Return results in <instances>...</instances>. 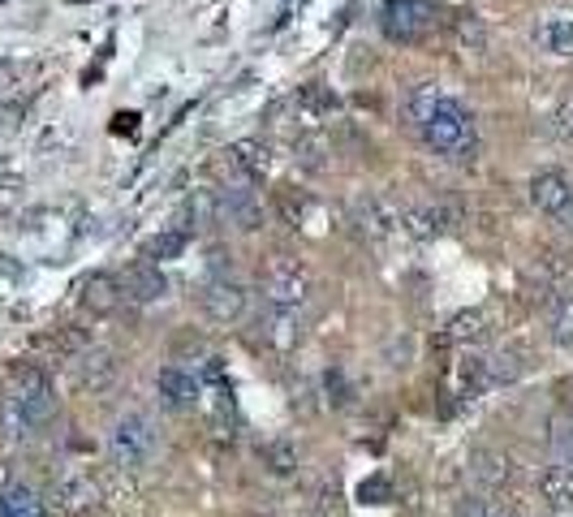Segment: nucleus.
Wrapping results in <instances>:
<instances>
[{
  "label": "nucleus",
  "instance_id": "17",
  "mask_svg": "<svg viewBox=\"0 0 573 517\" xmlns=\"http://www.w3.org/2000/svg\"><path fill=\"white\" fill-rule=\"evenodd\" d=\"M535 40H539V48L552 52V56H573V18L570 13H557V18L539 22Z\"/></svg>",
  "mask_w": 573,
  "mask_h": 517
},
{
  "label": "nucleus",
  "instance_id": "2",
  "mask_svg": "<svg viewBox=\"0 0 573 517\" xmlns=\"http://www.w3.org/2000/svg\"><path fill=\"white\" fill-rule=\"evenodd\" d=\"M156 449H159V431H156V422H152V414H143V410L121 414V418L112 422V431H108V453H112V462L121 465V470L147 465L156 458Z\"/></svg>",
  "mask_w": 573,
  "mask_h": 517
},
{
  "label": "nucleus",
  "instance_id": "14",
  "mask_svg": "<svg viewBox=\"0 0 573 517\" xmlns=\"http://www.w3.org/2000/svg\"><path fill=\"white\" fill-rule=\"evenodd\" d=\"M573 186L561 177V173H539L535 182H530V204L539 207L543 216H557L561 207L570 204Z\"/></svg>",
  "mask_w": 573,
  "mask_h": 517
},
{
  "label": "nucleus",
  "instance_id": "22",
  "mask_svg": "<svg viewBox=\"0 0 573 517\" xmlns=\"http://www.w3.org/2000/svg\"><path fill=\"white\" fill-rule=\"evenodd\" d=\"M453 31H458L462 48H470V52H478L487 44V26H483V18H474V13H462V18L453 22Z\"/></svg>",
  "mask_w": 573,
  "mask_h": 517
},
{
  "label": "nucleus",
  "instance_id": "21",
  "mask_svg": "<svg viewBox=\"0 0 573 517\" xmlns=\"http://www.w3.org/2000/svg\"><path fill=\"white\" fill-rule=\"evenodd\" d=\"M263 462H267L272 474H294V465H298V449L285 444V440H272V444H263Z\"/></svg>",
  "mask_w": 573,
  "mask_h": 517
},
{
  "label": "nucleus",
  "instance_id": "9",
  "mask_svg": "<svg viewBox=\"0 0 573 517\" xmlns=\"http://www.w3.org/2000/svg\"><path fill=\"white\" fill-rule=\"evenodd\" d=\"M431 26H436V9L422 4V0H401V4H393L388 18H384V31H388L393 40H401V44L422 40Z\"/></svg>",
  "mask_w": 573,
  "mask_h": 517
},
{
  "label": "nucleus",
  "instance_id": "18",
  "mask_svg": "<svg viewBox=\"0 0 573 517\" xmlns=\"http://www.w3.org/2000/svg\"><path fill=\"white\" fill-rule=\"evenodd\" d=\"M470 474H474L483 487H505V483H509V474H514V462H509L505 453L478 449V453L470 458Z\"/></svg>",
  "mask_w": 573,
  "mask_h": 517
},
{
  "label": "nucleus",
  "instance_id": "28",
  "mask_svg": "<svg viewBox=\"0 0 573 517\" xmlns=\"http://www.w3.org/2000/svg\"><path fill=\"white\" fill-rule=\"evenodd\" d=\"M458 517H492V505H483V501H466V505L458 509Z\"/></svg>",
  "mask_w": 573,
  "mask_h": 517
},
{
  "label": "nucleus",
  "instance_id": "12",
  "mask_svg": "<svg viewBox=\"0 0 573 517\" xmlns=\"http://www.w3.org/2000/svg\"><path fill=\"white\" fill-rule=\"evenodd\" d=\"M74 380H78V388L104 393L117 380V359L108 350H82V354H74Z\"/></svg>",
  "mask_w": 573,
  "mask_h": 517
},
{
  "label": "nucleus",
  "instance_id": "26",
  "mask_svg": "<svg viewBox=\"0 0 573 517\" xmlns=\"http://www.w3.org/2000/svg\"><path fill=\"white\" fill-rule=\"evenodd\" d=\"M548 130L561 139V143H573V96L557 112H552V121H548Z\"/></svg>",
  "mask_w": 573,
  "mask_h": 517
},
{
  "label": "nucleus",
  "instance_id": "19",
  "mask_svg": "<svg viewBox=\"0 0 573 517\" xmlns=\"http://www.w3.org/2000/svg\"><path fill=\"white\" fill-rule=\"evenodd\" d=\"M0 517H48V514H44V505H40V496L31 487L9 483V487H0Z\"/></svg>",
  "mask_w": 573,
  "mask_h": 517
},
{
  "label": "nucleus",
  "instance_id": "5",
  "mask_svg": "<svg viewBox=\"0 0 573 517\" xmlns=\"http://www.w3.org/2000/svg\"><path fill=\"white\" fill-rule=\"evenodd\" d=\"M56 509L69 517H91L100 509V501H104V492H100V483L87 474V470H69V474H60L56 479V492H53Z\"/></svg>",
  "mask_w": 573,
  "mask_h": 517
},
{
  "label": "nucleus",
  "instance_id": "20",
  "mask_svg": "<svg viewBox=\"0 0 573 517\" xmlns=\"http://www.w3.org/2000/svg\"><path fill=\"white\" fill-rule=\"evenodd\" d=\"M487 337H492L487 310H466V315H458V319L449 323V341H458V345H478V341H487Z\"/></svg>",
  "mask_w": 573,
  "mask_h": 517
},
{
  "label": "nucleus",
  "instance_id": "23",
  "mask_svg": "<svg viewBox=\"0 0 573 517\" xmlns=\"http://www.w3.org/2000/svg\"><path fill=\"white\" fill-rule=\"evenodd\" d=\"M552 341H557V345H573V298H557V310H552Z\"/></svg>",
  "mask_w": 573,
  "mask_h": 517
},
{
  "label": "nucleus",
  "instance_id": "4",
  "mask_svg": "<svg viewBox=\"0 0 573 517\" xmlns=\"http://www.w3.org/2000/svg\"><path fill=\"white\" fill-rule=\"evenodd\" d=\"M260 285H263V302L272 310H302V302L311 298L307 267L289 255L267 258V267L260 272Z\"/></svg>",
  "mask_w": 573,
  "mask_h": 517
},
{
  "label": "nucleus",
  "instance_id": "16",
  "mask_svg": "<svg viewBox=\"0 0 573 517\" xmlns=\"http://www.w3.org/2000/svg\"><path fill=\"white\" fill-rule=\"evenodd\" d=\"M229 160H233V168H238L246 182H263V177L272 173V152L263 147L260 139H242V143H233Z\"/></svg>",
  "mask_w": 573,
  "mask_h": 517
},
{
  "label": "nucleus",
  "instance_id": "29",
  "mask_svg": "<svg viewBox=\"0 0 573 517\" xmlns=\"http://www.w3.org/2000/svg\"><path fill=\"white\" fill-rule=\"evenodd\" d=\"M552 220H557V224H561V229H565V233H573V195H570V204L561 207V211H557V216H552Z\"/></svg>",
  "mask_w": 573,
  "mask_h": 517
},
{
  "label": "nucleus",
  "instance_id": "13",
  "mask_svg": "<svg viewBox=\"0 0 573 517\" xmlns=\"http://www.w3.org/2000/svg\"><path fill=\"white\" fill-rule=\"evenodd\" d=\"M121 302H125V294H121V280H117V276L96 272V276L82 280V307L87 310H96V315H112Z\"/></svg>",
  "mask_w": 573,
  "mask_h": 517
},
{
  "label": "nucleus",
  "instance_id": "25",
  "mask_svg": "<svg viewBox=\"0 0 573 517\" xmlns=\"http://www.w3.org/2000/svg\"><path fill=\"white\" fill-rule=\"evenodd\" d=\"M552 449H557V458H561L557 465H573V414L565 422L552 427Z\"/></svg>",
  "mask_w": 573,
  "mask_h": 517
},
{
  "label": "nucleus",
  "instance_id": "27",
  "mask_svg": "<svg viewBox=\"0 0 573 517\" xmlns=\"http://www.w3.org/2000/svg\"><path fill=\"white\" fill-rule=\"evenodd\" d=\"M302 103H307L311 112H337V96H328V91H319V87H307V91H302Z\"/></svg>",
  "mask_w": 573,
  "mask_h": 517
},
{
  "label": "nucleus",
  "instance_id": "7",
  "mask_svg": "<svg viewBox=\"0 0 573 517\" xmlns=\"http://www.w3.org/2000/svg\"><path fill=\"white\" fill-rule=\"evenodd\" d=\"M350 220L359 224V233L371 238V242H384V238L397 233V207L388 204V199H379V195H359L350 204Z\"/></svg>",
  "mask_w": 573,
  "mask_h": 517
},
{
  "label": "nucleus",
  "instance_id": "8",
  "mask_svg": "<svg viewBox=\"0 0 573 517\" xmlns=\"http://www.w3.org/2000/svg\"><path fill=\"white\" fill-rule=\"evenodd\" d=\"M203 310L216 323H238L246 315V289L233 276H208L203 285Z\"/></svg>",
  "mask_w": 573,
  "mask_h": 517
},
{
  "label": "nucleus",
  "instance_id": "10",
  "mask_svg": "<svg viewBox=\"0 0 573 517\" xmlns=\"http://www.w3.org/2000/svg\"><path fill=\"white\" fill-rule=\"evenodd\" d=\"M159 388V402L168 406V410H195V402H199V393H203V384H199V375L190 371V366H181V362H173V366H164L156 380Z\"/></svg>",
  "mask_w": 573,
  "mask_h": 517
},
{
  "label": "nucleus",
  "instance_id": "15",
  "mask_svg": "<svg viewBox=\"0 0 573 517\" xmlns=\"http://www.w3.org/2000/svg\"><path fill=\"white\" fill-rule=\"evenodd\" d=\"M539 496L561 509V514H573V465H548L539 474Z\"/></svg>",
  "mask_w": 573,
  "mask_h": 517
},
{
  "label": "nucleus",
  "instance_id": "6",
  "mask_svg": "<svg viewBox=\"0 0 573 517\" xmlns=\"http://www.w3.org/2000/svg\"><path fill=\"white\" fill-rule=\"evenodd\" d=\"M251 186H255V182H233V186H220V190H216V199H220V220L238 224L242 233L263 229V204Z\"/></svg>",
  "mask_w": 573,
  "mask_h": 517
},
{
  "label": "nucleus",
  "instance_id": "3",
  "mask_svg": "<svg viewBox=\"0 0 573 517\" xmlns=\"http://www.w3.org/2000/svg\"><path fill=\"white\" fill-rule=\"evenodd\" d=\"M4 402L22 414V422H26L31 431H40L44 422H53L56 388H53V380H48L40 366L22 362V366H13V388H9V397H4Z\"/></svg>",
  "mask_w": 573,
  "mask_h": 517
},
{
  "label": "nucleus",
  "instance_id": "24",
  "mask_svg": "<svg viewBox=\"0 0 573 517\" xmlns=\"http://www.w3.org/2000/svg\"><path fill=\"white\" fill-rule=\"evenodd\" d=\"M186 229H168V233H159L156 242H152V258H177L186 251Z\"/></svg>",
  "mask_w": 573,
  "mask_h": 517
},
{
  "label": "nucleus",
  "instance_id": "11",
  "mask_svg": "<svg viewBox=\"0 0 573 517\" xmlns=\"http://www.w3.org/2000/svg\"><path fill=\"white\" fill-rule=\"evenodd\" d=\"M121 294L130 298V302H139V307H147V302H159L164 294H168V276L159 272L156 263H147V258H139V263H130L121 276Z\"/></svg>",
  "mask_w": 573,
  "mask_h": 517
},
{
  "label": "nucleus",
  "instance_id": "30",
  "mask_svg": "<svg viewBox=\"0 0 573 517\" xmlns=\"http://www.w3.org/2000/svg\"><path fill=\"white\" fill-rule=\"evenodd\" d=\"M492 517H518L514 509H500V505H492Z\"/></svg>",
  "mask_w": 573,
  "mask_h": 517
},
{
  "label": "nucleus",
  "instance_id": "1",
  "mask_svg": "<svg viewBox=\"0 0 573 517\" xmlns=\"http://www.w3.org/2000/svg\"><path fill=\"white\" fill-rule=\"evenodd\" d=\"M418 134L422 143L436 155H449V160H466L474 155V143H478V130H474V117L458 100L440 96L431 103V112L418 121Z\"/></svg>",
  "mask_w": 573,
  "mask_h": 517
}]
</instances>
